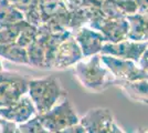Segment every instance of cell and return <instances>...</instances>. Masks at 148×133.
<instances>
[{"mask_svg": "<svg viewBox=\"0 0 148 133\" xmlns=\"http://www.w3.org/2000/svg\"><path fill=\"white\" fill-rule=\"evenodd\" d=\"M146 50H147V42H135L126 39L117 43L105 42L101 49L99 54L130 60L137 63L139 58L142 57V54Z\"/></svg>", "mask_w": 148, "mask_h": 133, "instance_id": "cell-7", "label": "cell"}, {"mask_svg": "<svg viewBox=\"0 0 148 133\" xmlns=\"http://www.w3.org/2000/svg\"><path fill=\"white\" fill-rule=\"evenodd\" d=\"M29 79L14 71H0V109L11 105L28 93Z\"/></svg>", "mask_w": 148, "mask_h": 133, "instance_id": "cell-4", "label": "cell"}, {"mask_svg": "<svg viewBox=\"0 0 148 133\" xmlns=\"http://www.w3.org/2000/svg\"><path fill=\"white\" fill-rule=\"evenodd\" d=\"M19 130L21 133H50L39 121L38 115L27 121L22 124H19Z\"/></svg>", "mask_w": 148, "mask_h": 133, "instance_id": "cell-17", "label": "cell"}, {"mask_svg": "<svg viewBox=\"0 0 148 133\" xmlns=\"http://www.w3.org/2000/svg\"><path fill=\"white\" fill-rule=\"evenodd\" d=\"M37 27L30 25V23H27L25 28L22 29V31L20 33V36H19L16 43L20 45V47H22V48H27L28 45H30L34 41V39L37 37Z\"/></svg>", "mask_w": 148, "mask_h": 133, "instance_id": "cell-16", "label": "cell"}, {"mask_svg": "<svg viewBox=\"0 0 148 133\" xmlns=\"http://www.w3.org/2000/svg\"><path fill=\"white\" fill-rule=\"evenodd\" d=\"M83 54L79 44L76 43L73 37V33L62 40L58 45L56 56L53 59L52 69H66L69 67L75 65L77 62L82 61Z\"/></svg>", "mask_w": 148, "mask_h": 133, "instance_id": "cell-8", "label": "cell"}, {"mask_svg": "<svg viewBox=\"0 0 148 133\" xmlns=\"http://www.w3.org/2000/svg\"><path fill=\"white\" fill-rule=\"evenodd\" d=\"M65 93L66 91L62 87L61 81L54 76L29 80L27 94L36 108L37 115L51 110Z\"/></svg>", "mask_w": 148, "mask_h": 133, "instance_id": "cell-1", "label": "cell"}, {"mask_svg": "<svg viewBox=\"0 0 148 133\" xmlns=\"http://www.w3.org/2000/svg\"><path fill=\"white\" fill-rule=\"evenodd\" d=\"M28 22L23 20L17 25H13L11 27H8L5 29L0 30V44H12L16 43L18 40L22 29L25 27Z\"/></svg>", "mask_w": 148, "mask_h": 133, "instance_id": "cell-15", "label": "cell"}, {"mask_svg": "<svg viewBox=\"0 0 148 133\" xmlns=\"http://www.w3.org/2000/svg\"><path fill=\"white\" fill-rule=\"evenodd\" d=\"M138 13H147V0H135Z\"/></svg>", "mask_w": 148, "mask_h": 133, "instance_id": "cell-21", "label": "cell"}, {"mask_svg": "<svg viewBox=\"0 0 148 133\" xmlns=\"http://www.w3.org/2000/svg\"><path fill=\"white\" fill-rule=\"evenodd\" d=\"M25 20L21 10L6 0H0V30Z\"/></svg>", "mask_w": 148, "mask_h": 133, "instance_id": "cell-13", "label": "cell"}, {"mask_svg": "<svg viewBox=\"0 0 148 133\" xmlns=\"http://www.w3.org/2000/svg\"><path fill=\"white\" fill-rule=\"evenodd\" d=\"M113 133H125V132H124L123 130L118 127V125H116V127H115V130H114V132Z\"/></svg>", "mask_w": 148, "mask_h": 133, "instance_id": "cell-25", "label": "cell"}, {"mask_svg": "<svg viewBox=\"0 0 148 133\" xmlns=\"http://www.w3.org/2000/svg\"><path fill=\"white\" fill-rule=\"evenodd\" d=\"M0 57L5 58L14 63L29 65L27 49L20 47L17 43L0 44Z\"/></svg>", "mask_w": 148, "mask_h": 133, "instance_id": "cell-14", "label": "cell"}, {"mask_svg": "<svg viewBox=\"0 0 148 133\" xmlns=\"http://www.w3.org/2000/svg\"><path fill=\"white\" fill-rule=\"evenodd\" d=\"M135 133H148L147 132V127H138V129H137V131H136Z\"/></svg>", "mask_w": 148, "mask_h": 133, "instance_id": "cell-24", "label": "cell"}, {"mask_svg": "<svg viewBox=\"0 0 148 133\" xmlns=\"http://www.w3.org/2000/svg\"><path fill=\"white\" fill-rule=\"evenodd\" d=\"M128 25L127 40L135 42H147V13H133L125 17Z\"/></svg>", "mask_w": 148, "mask_h": 133, "instance_id": "cell-11", "label": "cell"}, {"mask_svg": "<svg viewBox=\"0 0 148 133\" xmlns=\"http://www.w3.org/2000/svg\"><path fill=\"white\" fill-rule=\"evenodd\" d=\"M73 37L80 47L83 58L99 54L101 49L105 43V39L101 32L85 25L75 30L73 32Z\"/></svg>", "mask_w": 148, "mask_h": 133, "instance_id": "cell-9", "label": "cell"}, {"mask_svg": "<svg viewBox=\"0 0 148 133\" xmlns=\"http://www.w3.org/2000/svg\"><path fill=\"white\" fill-rule=\"evenodd\" d=\"M101 59L114 78V84L116 82H132L138 80H147V72L139 69L137 63H135L134 61L105 56V54H101Z\"/></svg>", "mask_w": 148, "mask_h": 133, "instance_id": "cell-5", "label": "cell"}, {"mask_svg": "<svg viewBox=\"0 0 148 133\" xmlns=\"http://www.w3.org/2000/svg\"><path fill=\"white\" fill-rule=\"evenodd\" d=\"M82 132H83L82 127H81L80 124H76V125H74V127H69V129L63 130V131L60 133H82Z\"/></svg>", "mask_w": 148, "mask_h": 133, "instance_id": "cell-22", "label": "cell"}, {"mask_svg": "<svg viewBox=\"0 0 148 133\" xmlns=\"http://www.w3.org/2000/svg\"><path fill=\"white\" fill-rule=\"evenodd\" d=\"M2 70V63H1V61H0V71Z\"/></svg>", "mask_w": 148, "mask_h": 133, "instance_id": "cell-26", "label": "cell"}, {"mask_svg": "<svg viewBox=\"0 0 148 133\" xmlns=\"http://www.w3.org/2000/svg\"><path fill=\"white\" fill-rule=\"evenodd\" d=\"M0 133H21L19 125L0 118Z\"/></svg>", "mask_w": 148, "mask_h": 133, "instance_id": "cell-19", "label": "cell"}, {"mask_svg": "<svg viewBox=\"0 0 148 133\" xmlns=\"http://www.w3.org/2000/svg\"><path fill=\"white\" fill-rule=\"evenodd\" d=\"M8 2H10L11 5H13L14 7H17L19 9V7L21 6V2H22V0H6Z\"/></svg>", "mask_w": 148, "mask_h": 133, "instance_id": "cell-23", "label": "cell"}, {"mask_svg": "<svg viewBox=\"0 0 148 133\" xmlns=\"http://www.w3.org/2000/svg\"><path fill=\"white\" fill-rule=\"evenodd\" d=\"M85 133H113L116 127L114 114L107 108H93L79 121Z\"/></svg>", "mask_w": 148, "mask_h": 133, "instance_id": "cell-6", "label": "cell"}, {"mask_svg": "<svg viewBox=\"0 0 148 133\" xmlns=\"http://www.w3.org/2000/svg\"><path fill=\"white\" fill-rule=\"evenodd\" d=\"M147 57H148V50H146L142 54V57L139 58L138 62H137L138 68L140 70H143V71H146V72H147Z\"/></svg>", "mask_w": 148, "mask_h": 133, "instance_id": "cell-20", "label": "cell"}, {"mask_svg": "<svg viewBox=\"0 0 148 133\" xmlns=\"http://www.w3.org/2000/svg\"><path fill=\"white\" fill-rule=\"evenodd\" d=\"M39 121L50 133H60L65 129L79 124L80 118L69 99L56 104L48 112L38 115Z\"/></svg>", "mask_w": 148, "mask_h": 133, "instance_id": "cell-3", "label": "cell"}, {"mask_svg": "<svg viewBox=\"0 0 148 133\" xmlns=\"http://www.w3.org/2000/svg\"><path fill=\"white\" fill-rule=\"evenodd\" d=\"M74 74L82 87L92 92H103L114 85V78L103 63L101 54L90 57L87 61H80L74 65Z\"/></svg>", "mask_w": 148, "mask_h": 133, "instance_id": "cell-2", "label": "cell"}, {"mask_svg": "<svg viewBox=\"0 0 148 133\" xmlns=\"http://www.w3.org/2000/svg\"><path fill=\"white\" fill-rule=\"evenodd\" d=\"M114 85H117L130 100L147 105V80H138L132 82H116Z\"/></svg>", "mask_w": 148, "mask_h": 133, "instance_id": "cell-12", "label": "cell"}, {"mask_svg": "<svg viewBox=\"0 0 148 133\" xmlns=\"http://www.w3.org/2000/svg\"><path fill=\"white\" fill-rule=\"evenodd\" d=\"M108 1L124 17L137 12L135 0H108Z\"/></svg>", "mask_w": 148, "mask_h": 133, "instance_id": "cell-18", "label": "cell"}, {"mask_svg": "<svg viewBox=\"0 0 148 133\" xmlns=\"http://www.w3.org/2000/svg\"><path fill=\"white\" fill-rule=\"evenodd\" d=\"M37 115V111L31 101V99L25 94L20 100L0 109V118L16 124H22Z\"/></svg>", "mask_w": 148, "mask_h": 133, "instance_id": "cell-10", "label": "cell"}]
</instances>
